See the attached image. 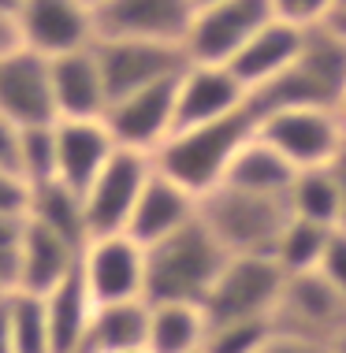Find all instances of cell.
I'll return each instance as SVG.
<instances>
[{
  "label": "cell",
  "mask_w": 346,
  "mask_h": 353,
  "mask_svg": "<svg viewBox=\"0 0 346 353\" xmlns=\"http://www.w3.org/2000/svg\"><path fill=\"white\" fill-rule=\"evenodd\" d=\"M343 93H346V41H339L324 26H313L291 68L246 97V112L253 116V123L283 108L343 112Z\"/></svg>",
  "instance_id": "cell-1"
},
{
  "label": "cell",
  "mask_w": 346,
  "mask_h": 353,
  "mask_svg": "<svg viewBox=\"0 0 346 353\" xmlns=\"http://www.w3.org/2000/svg\"><path fill=\"white\" fill-rule=\"evenodd\" d=\"M253 130H257V123L246 108L235 112V116L213 119V123L171 130V138L153 152V168L164 171L168 179H175L179 186H186L201 201L205 194H213L224 183L235 152L246 145Z\"/></svg>",
  "instance_id": "cell-2"
},
{
  "label": "cell",
  "mask_w": 346,
  "mask_h": 353,
  "mask_svg": "<svg viewBox=\"0 0 346 353\" xmlns=\"http://www.w3.org/2000/svg\"><path fill=\"white\" fill-rule=\"evenodd\" d=\"M227 250L201 223H186L182 231L146 245V301H205L213 283L227 264Z\"/></svg>",
  "instance_id": "cell-3"
},
{
  "label": "cell",
  "mask_w": 346,
  "mask_h": 353,
  "mask_svg": "<svg viewBox=\"0 0 346 353\" xmlns=\"http://www.w3.org/2000/svg\"><path fill=\"white\" fill-rule=\"evenodd\" d=\"M198 216L231 256L238 253L272 256L276 238H280L291 208H287V197H261L235 186H216L213 194H205L198 201Z\"/></svg>",
  "instance_id": "cell-4"
},
{
  "label": "cell",
  "mask_w": 346,
  "mask_h": 353,
  "mask_svg": "<svg viewBox=\"0 0 346 353\" xmlns=\"http://www.w3.org/2000/svg\"><path fill=\"white\" fill-rule=\"evenodd\" d=\"M257 134L294 171L331 168L346 149V116L339 108H283L257 119Z\"/></svg>",
  "instance_id": "cell-5"
},
{
  "label": "cell",
  "mask_w": 346,
  "mask_h": 353,
  "mask_svg": "<svg viewBox=\"0 0 346 353\" xmlns=\"http://www.w3.org/2000/svg\"><path fill=\"white\" fill-rule=\"evenodd\" d=\"M287 272L268 253H238L227 256L220 279L213 283L205 305L209 323L224 320H272Z\"/></svg>",
  "instance_id": "cell-6"
},
{
  "label": "cell",
  "mask_w": 346,
  "mask_h": 353,
  "mask_svg": "<svg viewBox=\"0 0 346 353\" xmlns=\"http://www.w3.org/2000/svg\"><path fill=\"white\" fill-rule=\"evenodd\" d=\"M153 175V157L138 149H115L112 160L101 168V175L93 179V186L82 194L86 205V234H127L131 212L138 205L142 190H146ZM86 238V242H90Z\"/></svg>",
  "instance_id": "cell-7"
},
{
  "label": "cell",
  "mask_w": 346,
  "mask_h": 353,
  "mask_svg": "<svg viewBox=\"0 0 346 353\" xmlns=\"http://www.w3.org/2000/svg\"><path fill=\"white\" fill-rule=\"evenodd\" d=\"M272 0H220L198 8L190 30L182 37V52L190 63H231L242 45L272 23Z\"/></svg>",
  "instance_id": "cell-8"
},
{
  "label": "cell",
  "mask_w": 346,
  "mask_h": 353,
  "mask_svg": "<svg viewBox=\"0 0 346 353\" xmlns=\"http://www.w3.org/2000/svg\"><path fill=\"white\" fill-rule=\"evenodd\" d=\"M93 52H97V63H101V74H104L108 104L127 97V93L146 90V85L175 79V74L190 63L186 52H182V45L142 41V37H97V41H93Z\"/></svg>",
  "instance_id": "cell-9"
},
{
  "label": "cell",
  "mask_w": 346,
  "mask_h": 353,
  "mask_svg": "<svg viewBox=\"0 0 346 353\" xmlns=\"http://www.w3.org/2000/svg\"><path fill=\"white\" fill-rule=\"evenodd\" d=\"M276 331L328 342L346 327V298L324 279V272H298L283 279L280 301L272 312Z\"/></svg>",
  "instance_id": "cell-10"
},
{
  "label": "cell",
  "mask_w": 346,
  "mask_h": 353,
  "mask_svg": "<svg viewBox=\"0 0 346 353\" xmlns=\"http://www.w3.org/2000/svg\"><path fill=\"white\" fill-rule=\"evenodd\" d=\"M182 74V71H179ZM179 74L164 79L157 85H146L138 93L112 101L104 108V127L112 130L119 149H138V152H157L175 130V90Z\"/></svg>",
  "instance_id": "cell-11"
},
{
  "label": "cell",
  "mask_w": 346,
  "mask_h": 353,
  "mask_svg": "<svg viewBox=\"0 0 346 353\" xmlns=\"http://www.w3.org/2000/svg\"><path fill=\"white\" fill-rule=\"evenodd\" d=\"M79 264L97 305L146 298V245L131 234L90 238L79 253Z\"/></svg>",
  "instance_id": "cell-12"
},
{
  "label": "cell",
  "mask_w": 346,
  "mask_h": 353,
  "mask_svg": "<svg viewBox=\"0 0 346 353\" xmlns=\"http://www.w3.org/2000/svg\"><path fill=\"white\" fill-rule=\"evenodd\" d=\"M19 34L23 49L52 60L64 52L90 49L97 41V19L82 0H23Z\"/></svg>",
  "instance_id": "cell-13"
},
{
  "label": "cell",
  "mask_w": 346,
  "mask_h": 353,
  "mask_svg": "<svg viewBox=\"0 0 346 353\" xmlns=\"http://www.w3.org/2000/svg\"><path fill=\"white\" fill-rule=\"evenodd\" d=\"M0 116L23 127L56 123L49 60L30 49H19L0 60Z\"/></svg>",
  "instance_id": "cell-14"
},
{
  "label": "cell",
  "mask_w": 346,
  "mask_h": 353,
  "mask_svg": "<svg viewBox=\"0 0 346 353\" xmlns=\"http://www.w3.org/2000/svg\"><path fill=\"white\" fill-rule=\"evenodd\" d=\"M93 19H97V37L182 45L194 19V0H104Z\"/></svg>",
  "instance_id": "cell-15"
},
{
  "label": "cell",
  "mask_w": 346,
  "mask_h": 353,
  "mask_svg": "<svg viewBox=\"0 0 346 353\" xmlns=\"http://www.w3.org/2000/svg\"><path fill=\"white\" fill-rule=\"evenodd\" d=\"M246 85L227 63H186L175 90V130L213 123L246 108Z\"/></svg>",
  "instance_id": "cell-16"
},
{
  "label": "cell",
  "mask_w": 346,
  "mask_h": 353,
  "mask_svg": "<svg viewBox=\"0 0 346 353\" xmlns=\"http://www.w3.org/2000/svg\"><path fill=\"white\" fill-rule=\"evenodd\" d=\"M119 149L112 130L101 119H56V179L71 186L75 194H86L101 168Z\"/></svg>",
  "instance_id": "cell-17"
},
{
  "label": "cell",
  "mask_w": 346,
  "mask_h": 353,
  "mask_svg": "<svg viewBox=\"0 0 346 353\" xmlns=\"http://www.w3.org/2000/svg\"><path fill=\"white\" fill-rule=\"evenodd\" d=\"M52 74V101H56V119H101L108 108V90L97 63V52L79 49L64 52L49 60Z\"/></svg>",
  "instance_id": "cell-18"
},
{
  "label": "cell",
  "mask_w": 346,
  "mask_h": 353,
  "mask_svg": "<svg viewBox=\"0 0 346 353\" xmlns=\"http://www.w3.org/2000/svg\"><path fill=\"white\" fill-rule=\"evenodd\" d=\"M198 219V197L190 194L186 186H179L175 179H168L164 171L153 168L146 190H142L138 205L131 212V223H127V234L142 245H153L160 238L182 231L186 223Z\"/></svg>",
  "instance_id": "cell-19"
},
{
  "label": "cell",
  "mask_w": 346,
  "mask_h": 353,
  "mask_svg": "<svg viewBox=\"0 0 346 353\" xmlns=\"http://www.w3.org/2000/svg\"><path fill=\"white\" fill-rule=\"evenodd\" d=\"M305 34L309 30H302V26L272 19V23H265L242 49L231 56L227 68L246 85V93H253V90H261V85H268L272 79H280V74L298 60V52H302V45H305Z\"/></svg>",
  "instance_id": "cell-20"
},
{
  "label": "cell",
  "mask_w": 346,
  "mask_h": 353,
  "mask_svg": "<svg viewBox=\"0 0 346 353\" xmlns=\"http://www.w3.org/2000/svg\"><path fill=\"white\" fill-rule=\"evenodd\" d=\"M79 245H71L49 227L34 223L26 216V234H23V253H19V272L12 290H30V294H49L67 272L79 264Z\"/></svg>",
  "instance_id": "cell-21"
},
{
  "label": "cell",
  "mask_w": 346,
  "mask_h": 353,
  "mask_svg": "<svg viewBox=\"0 0 346 353\" xmlns=\"http://www.w3.org/2000/svg\"><path fill=\"white\" fill-rule=\"evenodd\" d=\"M93 309H97V301H93L90 286H86L82 264H75V268L45 294V320H49L52 353H82Z\"/></svg>",
  "instance_id": "cell-22"
},
{
  "label": "cell",
  "mask_w": 346,
  "mask_h": 353,
  "mask_svg": "<svg viewBox=\"0 0 346 353\" xmlns=\"http://www.w3.org/2000/svg\"><path fill=\"white\" fill-rule=\"evenodd\" d=\"M149 339V301H108L93 309L90 331H86L82 353H127L146 350Z\"/></svg>",
  "instance_id": "cell-23"
},
{
  "label": "cell",
  "mask_w": 346,
  "mask_h": 353,
  "mask_svg": "<svg viewBox=\"0 0 346 353\" xmlns=\"http://www.w3.org/2000/svg\"><path fill=\"white\" fill-rule=\"evenodd\" d=\"M294 175L298 171L253 130L246 145L235 152V160H231V168H227V175L220 186H235V190L261 194V197H287Z\"/></svg>",
  "instance_id": "cell-24"
},
{
  "label": "cell",
  "mask_w": 346,
  "mask_h": 353,
  "mask_svg": "<svg viewBox=\"0 0 346 353\" xmlns=\"http://www.w3.org/2000/svg\"><path fill=\"white\" fill-rule=\"evenodd\" d=\"M209 335L205 305L198 301H149V353H201Z\"/></svg>",
  "instance_id": "cell-25"
},
{
  "label": "cell",
  "mask_w": 346,
  "mask_h": 353,
  "mask_svg": "<svg viewBox=\"0 0 346 353\" xmlns=\"http://www.w3.org/2000/svg\"><path fill=\"white\" fill-rule=\"evenodd\" d=\"M26 216L34 223L49 227L60 238H67L71 245H86V205H82V194H75L71 186H64L60 179H49L41 186H30V208Z\"/></svg>",
  "instance_id": "cell-26"
},
{
  "label": "cell",
  "mask_w": 346,
  "mask_h": 353,
  "mask_svg": "<svg viewBox=\"0 0 346 353\" xmlns=\"http://www.w3.org/2000/svg\"><path fill=\"white\" fill-rule=\"evenodd\" d=\"M287 208H291V216L313 219V223L343 227V194H339L335 168L298 171L291 190H287Z\"/></svg>",
  "instance_id": "cell-27"
},
{
  "label": "cell",
  "mask_w": 346,
  "mask_h": 353,
  "mask_svg": "<svg viewBox=\"0 0 346 353\" xmlns=\"http://www.w3.org/2000/svg\"><path fill=\"white\" fill-rule=\"evenodd\" d=\"M335 227H324V223H313V219H302V216H287L280 238H276V264L287 272V275H298V272H316L328 253V242H331Z\"/></svg>",
  "instance_id": "cell-28"
},
{
  "label": "cell",
  "mask_w": 346,
  "mask_h": 353,
  "mask_svg": "<svg viewBox=\"0 0 346 353\" xmlns=\"http://www.w3.org/2000/svg\"><path fill=\"white\" fill-rule=\"evenodd\" d=\"M4 301H8V323H12V350L15 353H52L41 294L8 290Z\"/></svg>",
  "instance_id": "cell-29"
},
{
  "label": "cell",
  "mask_w": 346,
  "mask_h": 353,
  "mask_svg": "<svg viewBox=\"0 0 346 353\" xmlns=\"http://www.w3.org/2000/svg\"><path fill=\"white\" fill-rule=\"evenodd\" d=\"M19 175L30 186L56 179V123L19 130Z\"/></svg>",
  "instance_id": "cell-30"
},
{
  "label": "cell",
  "mask_w": 346,
  "mask_h": 353,
  "mask_svg": "<svg viewBox=\"0 0 346 353\" xmlns=\"http://www.w3.org/2000/svg\"><path fill=\"white\" fill-rule=\"evenodd\" d=\"M276 323L272 320H224L209 323V335L201 353H257L272 339Z\"/></svg>",
  "instance_id": "cell-31"
},
{
  "label": "cell",
  "mask_w": 346,
  "mask_h": 353,
  "mask_svg": "<svg viewBox=\"0 0 346 353\" xmlns=\"http://www.w3.org/2000/svg\"><path fill=\"white\" fill-rule=\"evenodd\" d=\"M23 234H26V216H4L0 212V286H4V290L15 286Z\"/></svg>",
  "instance_id": "cell-32"
},
{
  "label": "cell",
  "mask_w": 346,
  "mask_h": 353,
  "mask_svg": "<svg viewBox=\"0 0 346 353\" xmlns=\"http://www.w3.org/2000/svg\"><path fill=\"white\" fill-rule=\"evenodd\" d=\"M331 8H335V0H272L276 19H283L291 26H302V30L320 26Z\"/></svg>",
  "instance_id": "cell-33"
},
{
  "label": "cell",
  "mask_w": 346,
  "mask_h": 353,
  "mask_svg": "<svg viewBox=\"0 0 346 353\" xmlns=\"http://www.w3.org/2000/svg\"><path fill=\"white\" fill-rule=\"evenodd\" d=\"M30 208V183L19 171L0 168V212L4 216H26Z\"/></svg>",
  "instance_id": "cell-34"
},
{
  "label": "cell",
  "mask_w": 346,
  "mask_h": 353,
  "mask_svg": "<svg viewBox=\"0 0 346 353\" xmlns=\"http://www.w3.org/2000/svg\"><path fill=\"white\" fill-rule=\"evenodd\" d=\"M320 272H324V279L346 298V227H335V234L328 242V253H324V261H320Z\"/></svg>",
  "instance_id": "cell-35"
},
{
  "label": "cell",
  "mask_w": 346,
  "mask_h": 353,
  "mask_svg": "<svg viewBox=\"0 0 346 353\" xmlns=\"http://www.w3.org/2000/svg\"><path fill=\"white\" fill-rule=\"evenodd\" d=\"M257 353H331V346L328 342H316V339L287 335V331H272V339H268Z\"/></svg>",
  "instance_id": "cell-36"
},
{
  "label": "cell",
  "mask_w": 346,
  "mask_h": 353,
  "mask_svg": "<svg viewBox=\"0 0 346 353\" xmlns=\"http://www.w3.org/2000/svg\"><path fill=\"white\" fill-rule=\"evenodd\" d=\"M0 168L19 171V127L0 116Z\"/></svg>",
  "instance_id": "cell-37"
},
{
  "label": "cell",
  "mask_w": 346,
  "mask_h": 353,
  "mask_svg": "<svg viewBox=\"0 0 346 353\" xmlns=\"http://www.w3.org/2000/svg\"><path fill=\"white\" fill-rule=\"evenodd\" d=\"M23 49V34H19V19L0 12V60Z\"/></svg>",
  "instance_id": "cell-38"
},
{
  "label": "cell",
  "mask_w": 346,
  "mask_h": 353,
  "mask_svg": "<svg viewBox=\"0 0 346 353\" xmlns=\"http://www.w3.org/2000/svg\"><path fill=\"white\" fill-rule=\"evenodd\" d=\"M324 30L328 34H335L339 41H346V0H335V8L328 12V19H324Z\"/></svg>",
  "instance_id": "cell-39"
},
{
  "label": "cell",
  "mask_w": 346,
  "mask_h": 353,
  "mask_svg": "<svg viewBox=\"0 0 346 353\" xmlns=\"http://www.w3.org/2000/svg\"><path fill=\"white\" fill-rule=\"evenodd\" d=\"M0 353H15L12 350V323H8V301L0 294Z\"/></svg>",
  "instance_id": "cell-40"
},
{
  "label": "cell",
  "mask_w": 346,
  "mask_h": 353,
  "mask_svg": "<svg viewBox=\"0 0 346 353\" xmlns=\"http://www.w3.org/2000/svg\"><path fill=\"white\" fill-rule=\"evenodd\" d=\"M335 179H339V194H343V227H346V149L339 152V160H335Z\"/></svg>",
  "instance_id": "cell-41"
},
{
  "label": "cell",
  "mask_w": 346,
  "mask_h": 353,
  "mask_svg": "<svg viewBox=\"0 0 346 353\" xmlns=\"http://www.w3.org/2000/svg\"><path fill=\"white\" fill-rule=\"evenodd\" d=\"M19 8H23V0H0V12H4V15L19 19Z\"/></svg>",
  "instance_id": "cell-42"
},
{
  "label": "cell",
  "mask_w": 346,
  "mask_h": 353,
  "mask_svg": "<svg viewBox=\"0 0 346 353\" xmlns=\"http://www.w3.org/2000/svg\"><path fill=\"white\" fill-rule=\"evenodd\" d=\"M331 353H346V327L331 339Z\"/></svg>",
  "instance_id": "cell-43"
},
{
  "label": "cell",
  "mask_w": 346,
  "mask_h": 353,
  "mask_svg": "<svg viewBox=\"0 0 346 353\" xmlns=\"http://www.w3.org/2000/svg\"><path fill=\"white\" fill-rule=\"evenodd\" d=\"M82 4H86V8H90V12H97V8L104 4V0H82Z\"/></svg>",
  "instance_id": "cell-44"
},
{
  "label": "cell",
  "mask_w": 346,
  "mask_h": 353,
  "mask_svg": "<svg viewBox=\"0 0 346 353\" xmlns=\"http://www.w3.org/2000/svg\"><path fill=\"white\" fill-rule=\"evenodd\" d=\"M205 4H220V0H194V12H198V8H205Z\"/></svg>",
  "instance_id": "cell-45"
},
{
  "label": "cell",
  "mask_w": 346,
  "mask_h": 353,
  "mask_svg": "<svg viewBox=\"0 0 346 353\" xmlns=\"http://www.w3.org/2000/svg\"><path fill=\"white\" fill-rule=\"evenodd\" d=\"M343 116H346V93H343Z\"/></svg>",
  "instance_id": "cell-46"
},
{
  "label": "cell",
  "mask_w": 346,
  "mask_h": 353,
  "mask_svg": "<svg viewBox=\"0 0 346 353\" xmlns=\"http://www.w3.org/2000/svg\"><path fill=\"white\" fill-rule=\"evenodd\" d=\"M127 353H149V350H127Z\"/></svg>",
  "instance_id": "cell-47"
},
{
  "label": "cell",
  "mask_w": 346,
  "mask_h": 353,
  "mask_svg": "<svg viewBox=\"0 0 346 353\" xmlns=\"http://www.w3.org/2000/svg\"><path fill=\"white\" fill-rule=\"evenodd\" d=\"M0 294H8V290H4V286H0Z\"/></svg>",
  "instance_id": "cell-48"
}]
</instances>
